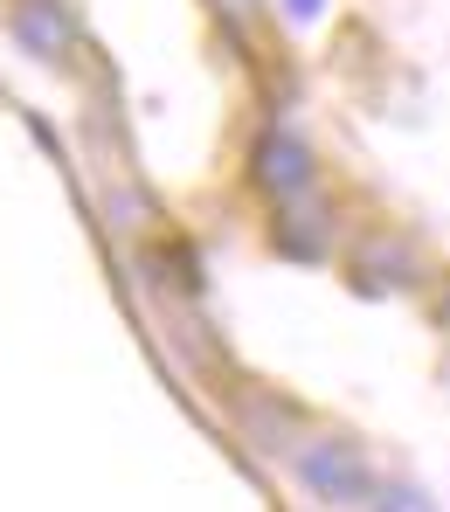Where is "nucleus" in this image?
Here are the masks:
<instances>
[{
  "label": "nucleus",
  "mask_w": 450,
  "mask_h": 512,
  "mask_svg": "<svg viewBox=\"0 0 450 512\" xmlns=\"http://www.w3.org/2000/svg\"><path fill=\"white\" fill-rule=\"evenodd\" d=\"M284 464H291V478H298L305 499H319V506H333V512H367L374 492H381L367 443L347 436V429H305Z\"/></svg>",
  "instance_id": "obj_1"
},
{
  "label": "nucleus",
  "mask_w": 450,
  "mask_h": 512,
  "mask_svg": "<svg viewBox=\"0 0 450 512\" xmlns=\"http://www.w3.org/2000/svg\"><path fill=\"white\" fill-rule=\"evenodd\" d=\"M250 180L270 194V208L305 201V194H312V180H319L312 146H305L291 125H264V132H257V146H250Z\"/></svg>",
  "instance_id": "obj_2"
},
{
  "label": "nucleus",
  "mask_w": 450,
  "mask_h": 512,
  "mask_svg": "<svg viewBox=\"0 0 450 512\" xmlns=\"http://www.w3.org/2000/svg\"><path fill=\"white\" fill-rule=\"evenodd\" d=\"M7 28H14V42H21L28 56H42V63H63V56L77 49V21H70L63 0H14V7H7Z\"/></svg>",
  "instance_id": "obj_3"
},
{
  "label": "nucleus",
  "mask_w": 450,
  "mask_h": 512,
  "mask_svg": "<svg viewBox=\"0 0 450 512\" xmlns=\"http://www.w3.org/2000/svg\"><path fill=\"white\" fill-rule=\"evenodd\" d=\"M236 423H243V436H250L264 457H291L298 436H305V416H298L284 395H270V388H250V395L236 402Z\"/></svg>",
  "instance_id": "obj_4"
},
{
  "label": "nucleus",
  "mask_w": 450,
  "mask_h": 512,
  "mask_svg": "<svg viewBox=\"0 0 450 512\" xmlns=\"http://www.w3.org/2000/svg\"><path fill=\"white\" fill-rule=\"evenodd\" d=\"M354 270H360V284H367V291H416V284H423L416 250H409V243H395L388 229H381V236H367V243L354 250Z\"/></svg>",
  "instance_id": "obj_5"
},
{
  "label": "nucleus",
  "mask_w": 450,
  "mask_h": 512,
  "mask_svg": "<svg viewBox=\"0 0 450 512\" xmlns=\"http://www.w3.org/2000/svg\"><path fill=\"white\" fill-rule=\"evenodd\" d=\"M277 250L298 256V263H319V256H326V215L305 208V201L277 208Z\"/></svg>",
  "instance_id": "obj_6"
},
{
  "label": "nucleus",
  "mask_w": 450,
  "mask_h": 512,
  "mask_svg": "<svg viewBox=\"0 0 450 512\" xmlns=\"http://www.w3.org/2000/svg\"><path fill=\"white\" fill-rule=\"evenodd\" d=\"M367 512H437V506H430V492H423V485H381Z\"/></svg>",
  "instance_id": "obj_7"
},
{
  "label": "nucleus",
  "mask_w": 450,
  "mask_h": 512,
  "mask_svg": "<svg viewBox=\"0 0 450 512\" xmlns=\"http://www.w3.org/2000/svg\"><path fill=\"white\" fill-rule=\"evenodd\" d=\"M444 333H450V298H444Z\"/></svg>",
  "instance_id": "obj_8"
}]
</instances>
